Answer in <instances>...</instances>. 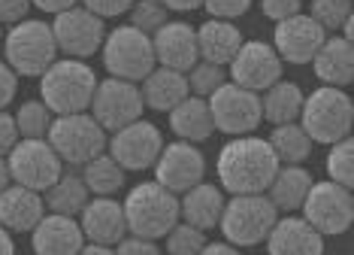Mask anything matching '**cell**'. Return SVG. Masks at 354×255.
<instances>
[{"instance_id":"cell-5","label":"cell","mask_w":354,"mask_h":255,"mask_svg":"<svg viewBox=\"0 0 354 255\" xmlns=\"http://www.w3.org/2000/svg\"><path fill=\"white\" fill-rule=\"evenodd\" d=\"M276 219L279 210L270 204L267 195H230V201H224L218 228L230 246L245 249L267 240Z\"/></svg>"},{"instance_id":"cell-9","label":"cell","mask_w":354,"mask_h":255,"mask_svg":"<svg viewBox=\"0 0 354 255\" xmlns=\"http://www.w3.org/2000/svg\"><path fill=\"white\" fill-rule=\"evenodd\" d=\"M300 210H303V219L321 237H339L354 222V195L351 188H342L330 179L312 182Z\"/></svg>"},{"instance_id":"cell-31","label":"cell","mask_w":354,"mask_h":255,"mask_svg":"<svg viewBox=\"0 0 354 255\" xmlns=\"http://www.w3.org/2000/svg\"><path fill=\"white\" fill-rule=\"evenodd\" d=\"M124 173L118 167V161L112 155L106 152H100L97 158H91L88 164H82V182H85V188L91 191L94 197H115L118 191L124 188Z\"/></svg>"},{"instance_id":"cell-35","label":"cell","mask_w":354,"mask_h":255,"mask_svg":"<svg viewBox=\"0 0 354 255\" xmlns=\"http://www.w3.org/2000/svg\"><path fill=\"white\" fill-rule=\"evenodd\" d=\"M188 79V91L194 94V98H209L212 91H218L224 82H227V70L218 67V64H209V61H197L194 67L185 73Z\"/></svg>"},{"instance_id":"cell-19","label":"cell","mask_w":354,"mask_h":255,"mask_svg":"<svg viewBox=\"0 0 354 255\" xmlns=\"http://www.w3.org/2000/svg\"><path fill=\"white\" fill-rule=\"evenodd\" d=\"M79 228H82L88 243L100 246H115L127 237V222H124V206L115 197H91L85 210L79 213Z\"/></svg>"},{"instance_id":"cell-2","label":"cell","mask_w":354,"mask_h":255,"mask_svg":"<svg viewBox=\"0 0 354 255\" xmlns=\"http://www.w3.org/2000/svg\"><path fill=\"white\" fill-rule=\"evenodd\" d=\"M97 91V76L85 61L58 58L39 76V100L52 109V116H73L91 109Z\"/></svg>"},{"instance_id":"cell-46","label":"cell","mask_w":354,"mask_h":255,"mask_svg":"<svg viewBox=\"0 0 354 255\" xmlns=\"http://www.w3.org/2000/svg\"><path fill=\"white\" fill-rule=\"evenodd\" d=\"M30 6H37V10H43L49 15H58L64 10H73V6H79V0H30Z\"/></svg>"},{"instance_id":"cell-49","label":"cell","mask_w":354,"mask_h":255,"mask_svg":"<svg viewBox=\"0 0 354 255\" xmlns=\"http://www.w3.org/2000/svg\"><path fill=\"white\" fill-rule=\"evenodd\" d=\"M0 255H15V243H12V234L0 225Z\"/></svg>"},{"instance_id":"cell-32","label":"cell","mask_w":354,"mask_h":255,"mask_svg":"<svg viewBox=\"0 0 354 255\" xmlns=\"http://www.w3.org/2000/svg\"><path fill=\"white\" fill-rule=\"evenodd\" d=\"M270 149L276 152L279 164H303L312 155L315 143L309 140V134L300 128V122H288V125H276L270 134Z\"/></svg>"},{"instance_id":"cell-16","label":"cell","mask_w":354,"mask_h":255,"mask_svg":"<svg viewBox=\"0 0 354 255\" xmlns=\"http://www.w3.org/2000/svg\"><path fill=\"white\" fill-rule=\"evenodd\" d=\"M206 177V158L194 143H170L160 149L155 161V182L164 186L173 195H185L188 188H194L197 182Z\"/></svg>"},{"instance_id":"cell-36","label":"cell","mask_w":354,"mask_h":255,"mask_svg":"<svg viewBox=\"0 0 354 255\" xmlns=\"http://www.w3.org/2000/svg\"><path fill=\"white\" fill-rule=\"evenodd\" d=\"M164 243H167V255H200V249H203L209 240H206V231H200L179 219L167 231Z\"/></svg>"},{"instance_id":"cell-3","label":"cell","mask_w":354,"mask_h":255,"mask_svg":"<svg viewBox=\"0 0 354 255\" xmlns=\"http://www.w3.org/2000/svg\"><path fill=\"white\" fill-rule=\"evenodd\" d=\"M124 222L127 234L164 240L167 231L179 222V195L167 191L158 182H140L124 197Z\"/></svg>"},{"instance_id":"cell-51","label":"cell","mask_w":354,"mask_h":255,"mask_svg":"<svg viewBox=\"0 0 354 255\" xmlns=\"http://www.w3.org/2000/svg\"><path fill=\"white\" fill-rule=\"evenodd\" d=\"M12 186V177H10V164H6V158H0V191Z\"/></svg>"},{"instance_id":"cell-23","label":"cell","mask_w":354,"mask_h":255,"mask_svg":"<svg viewBox=\"0 0 354 255\" xmlns=\"http://www.w3.org/2000/svg\"><path fill=\"white\" fill-rule=\"evenodd\" d=\"M312 67H315V76L330 89H345V85L354 82V49L348 39L342 37H327L321 43V49L312 58Z\"/></svg>"},{"instance_id":"cell-41","label":"cell","mask_w":354,"mask_h":255,"mask_svg":"<svg viewBox=\"0 0 354 255\" xmlns=\"http://www.w3.org/2000/svg\"><path fill=\"white\" fill-rule=\"evenodd\" d=\"M261 10L270 21H285L291 15L303 12V0H261Z\"/></svg>"},{"instance_id":"cell-52","label":"cell","mask_w":354,"mask_h":255,"mask_svg":"<svg viewBox=\"0 0 354 255\" xmlns=\"http://www.w3.org/2000/svg\"><path fill=\"white\" fill-rule=\"evenodd\" d=\"M0 49H3V30H0Z\"/></svg>"},{"instance_id":"cell-8","label":"cell","mask_w":354,"mask_h":255,"mask_svg":"<svg viewBox=\"0 0 354 255\" xmlns=\"http://www.w3.org/2000/svg\"><path fill=\"white\" fill-rule=\"evenodd\" d=\"M55 155L70 167H82L100 152H106V131L94 122L91 113H73V116H55V122L46 134Z\"/></svg>"},{"instance_id":"cell-45","label":"cell","mask_w":354,"mask_h":255,"mask_svg":"<svg viewBox=\"0 0 354 255\" xmlns=\"http://www.w3.org/2000/svg\"><path fill=\"white\" fill-rule=\"evenodd\" d=\"M15 89H19V76L12 73V67L6 61H0V109H6L15 98Z\"/></svg>"},{"instance_id":"cell-53","label":"cell","mask_w":354,"mask_h":255,"mask_svg":"<svg viewBox=\"0 0 354 255\" xmlns=\"http://www.w3.org/2000/svg\"><path fill=\"white\" fill-rule=\"evenodd\" d=\"M309 3H312V0H309Z\"/></svg>"},{"instance_id":"cell-21","label":"cell","mask_w":354,"mask_h":255,"mask_svg":"<svg viewBox=\"0 0 354 255\" xmlns=\"http://www.w3.org/2000/svg\"><path fill=\"white\" fill-rule=\"evenodd\" d=\"M30 246H34V255H79L85 246V234L76 219L46 213L30 231Z\"/></svg>"},{"instance_id":"cell-48","label":"cell","mask_w":354,"mask_h":255,"mask_svg":"<svg viewBox=\"0 0 354 255\" xmlns=\"http://www.w3.org/2000/svg\"><path fill=\"white\" fill-rule=\"evenodd\" d=\"M200 255H243L236 249V246H230L227 240L224 243H206L203 249H200Z\"/></svg>"},{"instance_id":"cell-26","label":"cell","mask_w":354,"mask_h":255,"mask_svg":"<svg viewBox=\"0 0 354 255\" xmlns=\"http://www.w3.org/2000/svg\"><path fill=\"white\" fill-rule=\"evenodd\" d=\"M140 94H142V103L155 113H170L173 107L188 98V79L179 70H167V67H155L151 73L142 79L140 85Z\"/></svg>"},{"instance_id":"cell-33","label":"cell","mask_w":354,"mask_h":255,"mask_svg":"<svg viewBox=\"0 0 354 255\" xmlns=\"http://www.w3.org/2000/svg\"><path fill=\"white\" fill-rule=\"evenodd\" d=\"M12 118L15 128H19V140H46V134L55 122L52 109L43 100H25Z\"/></svg>"},{"instance_id":"cell-13","label":"cell","mask_w":354,"mask_h":255,"mask_svg":"<svg viewBox=\"0 0 354 255\" xmlns=\"http://www.w3.org/2000/svg\"><path fill=\"white\" fill-rule=\"evenodd\" d=\"M142 109H146V103H142L140 85L124 82V79H115V76L97 82V91H94V98H91L94 122L109 134L122 131L124 125L142 118Z\"/></svg>"},{"instance_id":"cell-15","label":"cell","mask_w":354,"mask_h":255,"mask_svg":"<svg viewBox=\"0 0 354 255\" xmlns=\"http://www.w3.org/2000/svg\"><path fill=\"white\" fill-rule=\"evenodd\" d=\"M106 146L122 170H149V167H155L160 149H164V137L151 122L136 118V122L112 134Z\"/></svg>"},{"instance_id":"cell-14","label":"cell","mask_w":354,"mask_h":255,"mask_svg":"<svg viewBox=\"0 0 354 255\" xmlns=\"http://www.w3.org/2000/svg\"><path fill=\"white\" fill-rule=\"evenodd\" d=\"M281 67H285V64H281V58L270 43L248 39V43L239 46V52L233 55V61L227 64V73H230L233 85L261 94L281 79Z\"/></svg>"},{"instance_id":"cell-25","label":"cell","mask_w":354,"mask_h":255,"mask_svg":"<svg viewBox=\"0 0 354 255\" xmlns=\"http://www.w3.org/2000/svg\"><path fill=\"white\" fill-rule=\"evenodd\" d=\"M243 43H245V39H243V34H239V28L233 25V21L209 19V21H203V25L197 28V52H200V61L227 67Z\"/></svg>"},{"instance_id":"cell-17","label":"cell","mask_w":354,"mask_h":255,"mask_svg":"<svg viewBox=\"0 0 354 255\" xmlns=\"http://www.w3.org/2000/svg\"><path fill=\"white\" fill-rule=\"evenodd\" d=\"M330 34L318 25L312 15L297 12L285 21H276V30H272V49L281 58V64H312L315 52L321 49Z\"/></svg>"},{"instance_id":"cell-4","label":"cell","mask_w":354,"mask_h":255,"mask_svg":"<svg viewBox=\"0 0 354 255\" xmlns=\"http://www.w3.org/2000/svg\"><path fill=\"white\" fill-rule=\"evenodd\" d=\"M300 128L309 134L312 143H339L345 137H351V125H354V103L345 94V89H330L321 85L312 94L303 98L300 109Z\"/></svg>"},{"instance_id":"cell-12","label":"cell","mask_w":354,"mask_h":255,"mask_svg":"<svg viewBox=\"0 0 354 255\" xmlns=\"http://www.w3.org/2000/svg\"><path fill=\"white\" fill-rule=\"evenodd\" d=\"M52 34L58 52H64V58L85 61L94 52H100L103 39H106V25H103L100 15L88 12L85 6H73V10H64L55 15Z\"/></svg>"},{"instance_id":"cell-38","label":"cell","mask_w":354,"mask_h":255,"mask_svg":"<svg viewBox=\"0 0 354 255\" xmlns=\"http://www.w3.org/2000/svg\"><path fill=\"white\" fill-rule=\"evenodd\" d=\"M309 15L327 34H336V30L351 19V0H312Z\"/></svg>"},{"instance_id":"cell-47","label":"cell","mask_w":354,"mask_h":255,"mask_svg":"<svg viewBox=\"0 0 354 255\" xmlns=\"http://www.w3.org/2000/svg\"><path fill=\"white\" fill-rule=\"evenodd\" d=\"M160 3H164L167 10H173V12H191V10H200L203 0H160Z\"/></svg>"},{"instance_id":"cell-40","label":"cell","mask_w":354,"mask_h":255,"mask_svg":"<svg viewBox=\"0 0 354 255\" xmlns=\"http://www.w3.org/2000/svg\"><path fill=\"white\" fill-rule=\"evenodd\" d=\"M88 12L100 15L103 21L106 19H115V15H124L127 10L133 6V0H79Z\"/></svg>"},{"instance_id":"cell-29","label":"cell","mask_w":354,"mask_h":255,"mask_svg":"<svg viewBox=\"0 0 354 255\" xmlns=\"http://www.w3.org/2000/svg\"><path fill=\"white\" fill-rule=\"evenodd\" d=\"M303 89L297 82H288V79H279L276 85H270L267 91H261V113L263 122H270L272 128L276 125H288L300 118L303 109Z\"/></svg>"},{"instance_id":"cell-6","label":"cell","mask_w":354,"mask_h":255,"mask_svg":"<svg viewBox=\"0 0 354 255\" xmlns=\"http://www.w3.org/2000/svg\"><path fill=\"white\" fill-rule=\"evenodd\" d=\"M3 55L15 76H43L58 61L52 25L37 19H25L10 28L3 37Z\"/></svg>"},{"instance_id":"cell-50","label":"cell","mask_w":354,"mask_h":255,"mask_svg":"<svg viewBox=\"0 0 354 255\" xmlns=\"http://www.w3.org/2000/svg\"><path fill=\"white\" fill-rule=\"evenodd\" d=\"M79 255H115V249L112 246H100V243H85L79 249Z\"/></svg>"},{"instance_id":"cell-24","label":"cell","mask_w":354,"mask_h":255,"mask_svg":"<svg viewBox=\"0 0 354 255\" xmlns=\"http://www.w3.org/2000/svg\"><path fill=\"white\" fill-rule=\"evenodd\" d=\"M221 210H224V191L221 186H212V182H197L194 188H188L179 197V219L200 231L218 228Z\"/></svg>"},{"instance_id":"cell-44","label":"cell","mask_w":354,"mask_h":255,"mask_svg":"<svg viewBox=\"0 0 354 255\" xmlns=\"http://www.w3.org/2000/svg\"><path fill=\"white\" fill-rule=\"evenodd\" d=\"M19 143V128H15V118L0 109V158L10 155V149Z\"/></svg>"},{"instance_id":"cell-27","label":"cell","mask_w":354,"mask_h":255,"mask_svg":"<svg viewBox=\"0 0 354 255\" xmlns=\"http://www.w3.org/2000/svg\"><path fill=\"white\" fill-rule=\"evenodd\" d=\"M312 173L306 170V167L300 164H281L279 170H276V177H272L270 182V188L263 191V195L270 197V204L276 206L279 213H294V210H300L303 201H306V195H309V188H312Z\"/></svg>"},{"instance_id":"cell-22","label":"cell","mask_w":354,"mask_h":255,"mask_svg":"<svg viewBox=\"0 0 354 255\" xmlns=\"http://www.w3.org/2000/svg\"><path fill=\"white\" fill-rule=\"evenodd\" d=\"M43 216H46V201L39 191L15 186V182L0 191V225L10 234H30Z\"/></svg>"},{"instance_id":"cell-1","label":"cell","mask_w":354,"mask_h":255,"mask_svg":"<svg viewBox=\"0 0 354 255\" xmlns=\"http://www.w3.org/2000/svg\"><path fill=\"white\" fill-rule=\"evenodd\" d=\"M279 158L263 137H233L218 152V186L230 195H263L279 170Z\"/></svg>"},{"instance_id":"cell-28","label":"cell","mask_w":354,"mask_h":255,"mask_svg":"<svg viewBox=\"0 0 354 255\" xmlns=\"http://www.w3.org/2000/svg\"><path fill=\"white\" fill-rule=\"evenodd\" d=\"M170 128L173 134L185 143H203L212 137L215 125H212V113H209V103L203 98L188 94L179 107L170 109Z\"/></svg>"},{"instance_id":"cell-20","label":"cell","mask_w":354,"mask_h":255,"mask_svg":"<svg viewBox=\"0 0 354 255\" xmlns=\"http://www.w3.org/2000/svg\"><path fill=\"white\" fill-rule=\"evenodd\" d=\"M270 255H324V237L309 225L303 216H279L267 234Z\"/></svg>"},{"instance_id":"cell-30","label":"cell","mask_w":354,"mask_h":255,"mask_svg":"<svg viewBox=\"0 0 354 255\" xmlns=\"http://www.w3.org/2000/svg\"><path fill=\"white\" fill-rule=\"evenodd\" d=\"M43 195H46V210L70 219H76L85 210V204L91 201V191L85 188L79 173H61L58 182L49 191H43Z\"/></svg>"},{"instance_id":"cell-34","label":"cell","mask_w":354,"mask_h":255,"mask_svg":"<svg viewBox=\"0 0 354 255\" xmlns=\"http://www.w3.org/2000/svg\"><path fill=\"white\" fill-rule=\"evenodd\" d=\"M324 167H327L330 182H336V186H342V188L354 186V146H351V137H345V140L330 146Z\"/></svg>"},{"instance_id":"cell-37","label":"cell","mask_w":354,"mask_h":255,"mask_svg":"<svg viewBox=\"0 0 354 255\" xmlns=\"http://www.w3.org/2000/svg\"><path fill=\"white\" fill-rule=\"evenodd\" d=\"M127 12H131V28L142 30L149 37L170 21V10L160 0H133V6Z\"/></svg>"},{"instance_id":"cell-42","label":"cell","mask_w":354,"mask_h":255,"mask_svg":"<svg viewBox=\"0 0 354 255\" xmlns=\"http://www.w3.org/2000/svg\"><path fill=\"white\" fill-rule=\"evenodd\" d=\"M115 255H160L158 243L155 240H146V237H124V240H118L115 246Z\"/></svg>"},{"instance_id":"cell-10","label":"cell","mask_w":354,"mask_h":255,"mask_svg":"<svg viewBox=\"0 0 354 255\" xmlns=\"http://www.w3.org/2000/svg\"><path fill=\"white\" fill-rule=\"evenodd\" d=\"M209 113H212L215 131L227 134V137H245L254 134L263 122L261 113V94L239 89L233 82H224L218 91H212L206 98Z\"/></svg>"},{"instance_id":"cell-39","label":"cell","mask_w":354,"mask_h":255,"mask_svg":"<svg viewBox=\"0 0 354 255\" xmlns=\"http://www.w3.org/2000/svg\"><path fill=\"white\" fill-rule=\"evenodd\" d=\"M203 10L212 15V19L236 21L239 15H245L252 10V0H203Z\"/></svg>"},{"instance_id":"cell-43","label":"cell","mask_w":354,"mask_h":255,"mask_svg":"<svg viewBox=\"0 0 354 255\" xmlns=\"http://www.w3.org/2000/svg\"><path fill=\"white\" fill-rule=\"evenodd\" d=\"M30 12V0H0V25H19Z\"/></svg>"},{"instance_id":"cell-11","label":"cell","mask_w":354,"mask_h":255,"mask_svg":"<svg viewBox=\"0 0 354 255\" xmlns=\"http://www.w3.org/2000/svg\"><path fill=\"white\" fill-rule=\"evenodd\" d=\"M10 177L15 186H25L30 191H49L64 173V161L55 155L49 140H19L6 155Z\"/></svg>"},{"instance_id":"cell-7","label":"cell","mask_w":354,"mask_h":255,"mask_svg":"<svg viewBox=\"0 0 354 255\" xmlns=\"http://www.w3.org/2000/svg\"><path fill=\"white\" fill-rule=\"evenodd\" d=\"M100 52H103V67L109 70V76L124 79V82L140 85L158 67L151 37L131 25H118L115 30H106Z\"/></svg>"},{"instance_id":"cell-18","label":"cell","mask_w":354,"mask_h":255,"mask_svg":"<svg viewBox=\"0 0 354 255\" xmlns=\"http://www.w3.org/2000/svg\"><path fill=\"white\" fill-rule=\"evenodd\" d=\"M151 49H155L158 67L179 70V73H188L200 61L197 30L188 21H167L164 28H158L151 34Z\"/></svg>"}]
</instances>
